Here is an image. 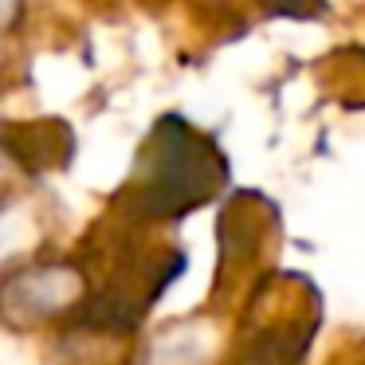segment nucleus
Returning <instances> with one entry per match:
<instances>
[{
    "mask_svg": "<svg viewBox=\"0 0 365 365\" xmlns=\"http://www.w3.org/2000/svg\"><path fill=\"white\" fill-rule=\"evenodd\" d=\"M16 9H20V0H0V28H9L16 20Z\"/></svg>",
    "mask_w": 365,
    "mask_h": 365,
    "instance_id": "nucleus-1",
    "label": "nucleus"
}]
</instances>
